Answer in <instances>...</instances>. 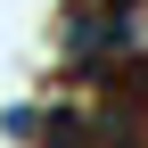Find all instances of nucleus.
Wrapping results in <instances>:
<instances>
[{
    "label": "nucleus",
    "mask_w": 148,
    "mask_h": 148,
    "mask_svg": "<svg viewBox=\"0 0 148 148\" xmlns=\"http://www.w3.org/2000/svg\"><path fill=\"white\" fill-rule=\"evenodd\" d=\"M123 49H140V33H132V8H115V0H74L58 16V58L74 82H99Z\"/></svg>",
    "instance_id": "1"
}]
</instances>
